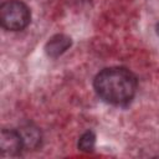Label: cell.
Masks as SVG:
<instances>
[{
    "label": "cell",
    "mask_w": 159,
    "mask_h": 159,
    "mask_svg": "<svg viewBox=\"0 0 159 159\" xmlns=\"http://www.w3.org/2000/svg\"><path fill=\"white\" fill-rule=\"evenodd\" d=\"M31 21V11L21 0H7L0 6V24L7 31H22Z\"/></svg>",
    "instance_id": "cell-2"
},
{
    "label": "cell",
    "mask_w": 159,
    "mask_h": 159,
    "mask_svg": "<svg viewBox=\"0 0 159 159\" xmlns=\"http://www.w3.org/2000/svg\"><path fill=\"white\" fill-rule=\"evenodd\" d=\"M93 88L103 102L124 107L133 101L138 88V80L137 76L125 67H107L96 75Z\"/></svg>",
    "instance_id": "cell-1"
},
{
    "label": "cell",
    "mask_w": 159,
    "mask_h": 159,
    "mask_svg": "<svg viewBox=\"0 0 159 159\" xmlns=\"http://www.w3.org/2000/svg\"><path fill=\"white\" fill-rule=\"evenodd\" d=\"M17 130L21 135L24 148L26 150H36L42 145V133L36 124L26 122L21 124Z\"/></svg>",
    "instance_id": "cell-4"
},
{
    "label": "cell",
    "mask_w": 159,
    "mask_h": 159,
    "mask_svg": "<svg viewBox=\"0 0 159 159\" xmlns=\"http://www.w3.org/2000/svg\"><path fill=\"white\" fill-rule=\"evenodd\" d=\"M24 143L17 129L4 128L0 133V150L2 155L17 157L24 150Z\"/></svg>",
    "instance_id": "cell-3"
},
{
    "label": "cell",
    "mask_w": 159,
    "mask_h": 159,
    "mask_svg": "<svg viewBox=\"0 0 159 159\" xmlns=\"http://www.w3.org/2000/svg\"><path fill=\"white\" fill-rule=\"evenodd\" d=\"M94 145H96V134H94L92 130L84 132V133L78 138L77 147H78V149H80L81 152H84V153L93 152Z\"/></svg>",
    "instance_id": "cell-6"
},
{
    "label": "cell",
    "mask_w": 159,
    "mask_h": 159,
    "mask_svg": "<svg viewBox=\"0 0 159 159\" xmlns=\"http://www.w3.org/2000/svg\"><path fill=\"white\" fill-rule=\"evenodd\" d=\"M72 46V40L70 36L63 34H56L48 39L45 45V52L51 58H57L63 55Z\"/></svg>",
    "instance_id": "cell-5"
}]
</instances>
